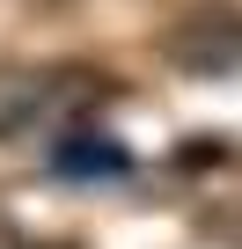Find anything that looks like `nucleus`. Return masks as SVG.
<instances>
[{
	"mask_svg": "<svg viewBox=\"0 0 242 249\" xmlns=\"http://www.w3.org/2000/svg\"><path fill=\"white\" fill-rule=\"evenodd\" d=\"M74 95H81V81H74V73L0 59V140H30L37 124H52Z\"/></svg>",
	"mask_w": 242,
	"mask_h": 249,
	"instance_id": "obj_1",
	"label": "nucleus"
},
{
	"mask_svg": "<svg viewBox=\"0 0 242 249\" xmlns=\"http://www.w3.org/2000/svg\"><path fill=\"white\" fill-rule=\"evenodd\" d=\"M169 66L176 73H242V15H191L169 30Z\"/></svg>",
	"mask_w": 242,
	"mask_h": 249,
	"instance_id": "obj_2",
	"label": "nucleus"
},
{
	"mask_svg": "<svg viewBox=\"0 0 242 249\" xmlns=\"http://www.w3.org/2000/svg\"><path fill=\"white\" fill-rule=\"evenodd\" d=\"M52 161H59V176H74V183H103V176H125V169H132L125 154H117L110 140H95V132H66Z\"/></svg>",
	"mask_w": 242,
	"mask_h": 249,
	"instance_id": "obj_3",
	"label": "nucleus"
}]
</instances>
